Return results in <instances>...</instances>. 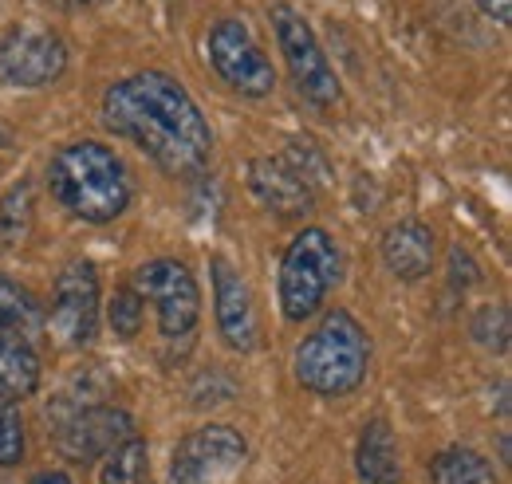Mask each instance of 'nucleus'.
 I'll list each match as a JSON object with an SVG mask.
<instances>
[{
  "instance_id": "a211bd4d",
  "label": "nucleus",
  "mask_w": 512,
  "mask_h": 484,
  "mask_svg": "<svg viewBox=\"0 0 512 484\" xmlns=\"http://www.w3.org/2000/svg\"><path fill=\"white\" fill-rule=\"evenodd\" d=\"M146 481H150V453H146V441L130 437L119 449L107 453L99 484H146Z\"/></svg>"
},
{
  "instance_id": "6e6552de",
  "label": "nucleus",
  "mask_w": 512,
  "mask_h": 484,
  "mask_svg": "<svg viewBox=\"0 0 512 484\" xmlns=\"http://www.w3.org/2000/svg\"><path fill=\"white\" fill-rule=\"evenodd\" d=\"M64 40L40 24H20L0 36V83L4 87H48L64 75Z\"/></svg>"
},
{
  "instance_id": "5701e85b",
  "label": "nucleus",
  "mask_w": 512,
  "mask_h": 484,
  "mask_svg": "<svg viewBox=\"0 0 512 484\" xmlns=\"http://www.w3.org/2000/svg\"><path fill=\"white\" fill-rule=\"evenodd\" d=\"M473 335L489 347V351H505L509 347V311L505 307H485L473 319Z\"/></svg>"
},
{
  "instance_id": "0eeeda50",
  "label": "nucleus",
  "mask_w": 512,
  "mask_h": 484,
  "mask_svg": "<svg viewBox=\"0 0 512 484\" xmlns=\"http://www.w3.org/2000/svg\"><path fill=\"white\" fill-rule=\"evenodd\" d=\"M209 60L217 67V75L249 99H264L276 87V71L272 60L264 56V48L256 44V36L249 32L245 20H217L209 32Z\"/></svg>"
},
{
  "instance_id": "423d86ee",
  "label": "nucleus",
  "mask_w": 512,
  "mask_h": 484,
  "mask_svg": "<svg viewBox=\"0 0 512 484\" xmlns=\"http://www.w3.org/2000/svg\"><path fill=\"white\" fill-rule=\"evenodd\" d=\"M130 288L138 296H150L158 307V327L166 339H186L197 327V315H201V292H197V280L182 260H150L134 272Z\"/></svg>"
},
{
  "instance_id": "aec40b11",
  "label": "nucleus",
  "mask_w": 512,
  "mask_h": 484,
  "mask_svg": "<svg viewBox=\"0 0 512 484\" xmlns=\"http://www.w3.org/2000/svg\"><path fill=\"white\" fill-rule=\"evenodd\" d=\"M0 323H4V327H16V331H24V335L44 323L40 303L32 300L20 284H12L8 276H0Z\"/></svg>"
},
{
  "instance_id": "4be33fe9",
  "label": "nucleus",
  "mask_w": 512,
  "mask_h": 484,
  "mask_svg": "<svg viewBox=\"0 0 512 484\" xmlns=\"http://www.w3.org/2000/svg\"><path fill=\"white\" fill-rule=\"evenodd\" d=\"M142 327V296L134 288H123L115 300H111V331L119 339H134Z\"/></svg>"
},
{
  "instance_id": "ddd939ff",
  "label": "nucleus",
  "mask_w": 512,
  "mask_h": 484,
  "mask_svg": "<svg viewBox=\"0 0 512 484\" xmlns=\"http://www.w3.org/2000/svg\"><path fill=\"white\" fill-rule=\"evenodd\" d=\"M249 185H253L256 201L268 205L280 217H300V213H308L316 205L312 189L304 182V170L288 166L284 158H260V162H253Z\"/></svg>"
},
{
  "instance_id": "20e7f679",
  "label": "nucleus",
  "mask_w": 512,
  "mask_h": 484,
  "mask_svg": "<svg viewBox=\"0 0 512 484\" xmlns=\"http://www.w3.org/2000/svg\"><path fill=\"white\" fill-rule=\"evenodd\" d=\"M339 280H343V256L335 241L323 229L296 233L280 260V307L288 323L312 319Z\"/></svg>"
},
{
  "instance_id": "b1692460",
  "label": "nucleus",
  "mask_w": 512,
  "mask_h": 484,
  "mask_svg": "<svg viewBox=\"0 0 512 484\" xmlns=\"http://www.w3.org/2000/svg\"><path fill=\"white\" fill-rule=\"evenodd\" d=\"M485 16H493L497 24H509L512 20V0H477Z\"/></svg>"
},
{
  "instance_id": "dca6fc26",
  "label": "nucleus",
  "mask_w": 512,
  "mask_h": 484,
  "mask_svg": "<svg viewBox=\"0 0 512 484\" xmlns=\"http://www.w3.org/2000/svg\"><path fill=\"white\" fill-rule=\"evenodd\" d=\"M355 469H359L363 484H402L398 441H394V433H390V425L383 418L363 429L359 453H355Z\"/></svg>"
},
{
  "instance_id": "39448f33",
  "label": "nucleus",
  "mask_w": 512,
  "mask_h": 484,
  "mask_svg": "<svg viewBox=\"0 0 512 484\" xmlns=\"http://www.w3.org/2000/svg\"><path fill=\"white\" fill-rule=\"evenodd\" d=\"M272 32L280 40V52L288 60V71H292V83L296 91L312 103V107H335L339 103V79L331 71V63L323 56L320 40L312 32V24L284 0H276L272 8Z\"/></svg>"
},
{
  "instance_id": "6ab92c4d",
  "label": "nucleus",
  "mask_w": 512,
  "mask_h": 484,
  "mask_svg": "<svg viewBox=\"0 0 512 484\" xmlns=\"http://www.w3.org/2000/svg\"><path fill=\"white\" fill-rule=\"evenodd\" d=\"M28 229H32V189L20 182L0 201V248L20 244L28 237Z\"/></svg>"
},
{
  "instance_id": "9b49d317",
  "label": "nucleus",
  "mask_w": 512,
  "mask_h": 484,
  "mask_svg": "<svg viewBox=\"0 0 512 484\" xmlns=\"http://www.w3.org/2000/svg\"><path fill=\"white\" fill-rule=\"evenodd\" d=\"M134 437V418L115 406H79L56 425V441L71 461H95Z\"/></svg>"
},
{
  "instance_id": "f3484780",
  "label": "nucleus",
  "mask_w": 512,
  "mask_h": 484,
  "mask_svg": "<svg viewBox=\"0 0 512 484\" xmlns=\"http://www.w3.org/2000/svg\"><path fill=\"white\" fill-rule=\"evenodd\" d=\"M430 481L434 484H497V469H493V461L481 457L477 449L453 445V449L434 457Z\"/></svg>"
},
{
  "instance_id": "2eb2a0df",
  "label": "nucleus",
  "mask_w": 512,
  "mask_h": 484,
  "mask_svg": "<svg viewBox=\"0 0 512 484\" xmlns=\"http://www.w3.org/2000/svg\"><path fill=\"white\" fill-rule=\"evenodd\" d=\"M383 260L398 280H422L434 264V233L422 221H402L386 229Z\"/></svg>"
},
{
  "instance_id": "9d476101",
  "label": "nucleus",
  "mask_w": 512,
  "mask_h": 484,
  "mask_svg": "<svg viewBox=\"0 0 512 484\" xmlns=\"http://www.w3.org/2000/svg\"><path fill=\"white\" fill-rule=\"evenodd\" d=\"M245 461V437L229 425H205L190 433L174 449V481L178 484H213L217 477H229Z\"/></svg>"
},
{
  "instance_id": "bb28decb",
  "label": "nucleus",
  "mask_w": 512,
  "mask_h": 484,
  "mask_svg": "<svg viewBox=\"0 0 512 484\" xmlns=\"http://www.w3.org/2000/svg\"><path fill=\"white\" fill-rule=\"evenodd\" d=\"M170 484H178V481H170Z\"/></svg>"
},
{
  "instance_id": "1a4fd4ad",
  "label": "nucleus",
  "mask_w": 512,
  "mask_h": 484,
  "mask_svg": "<svg viewBox=\"0 0 512 484\" xmlns=\"http://www.w3.org/2000/svg\"><path fill=\"white\" fill-rule=\"evenodd\" d=\"M99 331V272L91 260H71L52 296V335L64 347H91Z\"/></svg>"
},
{
  "instance_id": "4468645a",
  "label": "nucleus",
  "mask_w": 512,
  "mask_h": 484,
  "mask_svg": "<svg viewBox=\"0 0 512 484\" xmlns=\"http://www.w3.org/2000/svg\"><path fill=\"white\" fill-rule=\"evenodd\" d=\"M40 386V355L32 339L0 323V406H16Z\"/></svg>"
},
{
  "instance_id": "f257e3e1",
  "label": "nucleus",
  "mask_w": 512,
  "mask_h": 484,
  "mask_svg": "<svg viewBox=\"0 0 512 484\" xmlns=\"http://www.w3.org/2000/svg\"><path fill=\"white\" fill-rule=\"evenodd\" d=\"M103 126L178 178L201 174L213 154V130L201 107L166 71H138L119 79L103 95Z\"/></svg>"
},
{
  "instance_id": "f8f14e48",
  "label": "nucleus",
  "mask_w": 512,
  "mask_h": 484,
  "mask_svg": "<svg viewBox=\"0 0 512 484\" xmlns=\"http://www.w3.org/2000/svg\"><path fill=\"white\" fill-rule=\"evenodd\" d=\"M213 311H217V327H221V339L249 355L256 347V311L253 296L245 288V280L233 272V264L225 256L213 260Z\"/></svg>"
},
{
  "instance_id": "7ed1b4c3",
  "label": "nucleus",
  "mask_w": 512,
  "mask_h": 484,
  "mask_svg": "<svg viewBox=\"0 0 512 484\" xmlns=\"http://www.w3.org/2000/svg\"><path fill=\"white\" fill-rule=\"evenodd\" d=\"M371 366V339L351 311H331L296 347V378L304 390L339 398L363 386Z\"/></svg>"
},
{
  "instance_id": "393cba45",
  "label": "nucleus",
  "mask_w": 512,
  "mask_h": 484,
  "mask_svg": "<svg viewBox=\"0 0 512 484\" xmlns=\"http://www.w3.org/2000/svg\"><path fill=\"white\" fill-rule=\"evenodd\" d=\"M44 4H52V8H64V12H75V8H87V4H95V0H44Z\"/></svg>"
},
{
  "instance_id": "412c9836",
  "label": "nucleus",
  "mask_w": 512,
  "mask_h": 484,
  "mask_svg": "<svg viewBox=\"0 0 512 484\" xmlns=\"http://www.w3.org/2000/svg\"><path fill=\"white\" fill-rule=\"evenodd\" d=\"M24 461V422L12 406H0V469Z\"/></svg>"
},
{
  "instance_id": "f03ea898",
  "label": "nucleus",
  "mask_w": 512,
  "mask_h": 484,
  "mask_svg": "<svg viewBox=\"0 0 512 484\" xmlns=\"http://www.w3.org/2000/svg\"><path fill=\"white\" fill-rule=\"evenodd\" d=\"M48 185L67 213L91 225H107L123 217L130 193H134L127 166L115 158V150H107L103 142H87V138L56 150L48 166Z\"/></svg>"
},
{
  "instance_id": "a878e982",
  "label": "nucleus",
  "mask_w": 512,
  "mask_h": 484,
  "mask_svg": "<svg viewBox=\"0 0 512 484\" xmlns=\"http://www.w3.org/2000/svg\"><path fill=\"white\" fill-rule=\"evenodd\" d=\"M32 484H71V481H67V473H40Z\"/></svg>"
}]
</instances>
